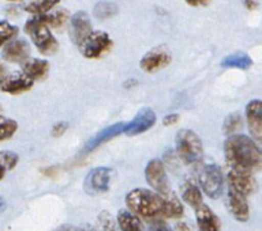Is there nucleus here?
Here are the masks:
<instances>
[{
    "mask_svg": "<svg viewBox=\"0 0 262 231\" xmlns=\"http://www.w3.org/2000/svg\"><path fill=\"white\" fill-rule=\"evenodd\" d=\"M202 189L201 187L195 185L192 181H186L182 187V199L186 204H188L190 207L198 208L200 206L204 204L202 200Z\"/></svg>",
    "mask_w": 262,
    "mask_h": 231,
    "instance_id": "obj_21",
    "label": "nucleus"
},
{
    "mask_svg": "<svg viewBox=\"0 0 262 231\" xmlns=\"http://www.w3.org/2000/svg\"><path fill=\"white\" fill-rule=\"evenodd\" d=\"M253 65V60L250 59L246 53H236V55H229L224 57L221 61L223 68H239L249 69Z\"/></svg>",
    "mask_w": 262,
    "mask_h": 231,
    "instance_id": "obj_22",
    "label": "nucleus"
},
{
    "mask_svg": "<svg viewBox=\"0 0 262 231\" xmlns=\"http://www.w3.org/2000/svg\"><path fill=\"white\" fill-rule=\"evenodd\" d=\"M126 206L143 219H178L183 216V204L173 193L165 196L145 188H135L128 192Z\"/></svg>",
    "mask_w": 262,
    "mask_h": 231,
    "instance_id": "obj_1",
    "label": "nucleus"
},
{
    "mask_svg": "<svg viewBox=\"0 0 262 231\" xmlns=\"http://www.w3.org/2000/svg\"><path fill=\"white\" fill-rule=\"evenodd\" d=\"M74 231H96V230H94L92 226H89V224H85V226H81V227L74 228Z\"/></svg>",
    "mask_w": 262,
    "mask_h": 231,
    "instance_id": "obj_37",
    "label": "nucleus"
},
{
    "mask_svg": "<svg viewBox=\"0 0 262 231\" xmlns=\"http://www.w3.org/2000/svg\"><path fill=\"white\" fill-rule=\"evenodd\" d=\"M228 211L232 218L237 222H247L250 219V208L247 203V196L235 191L232 188H228Z\"/></svg>",
    "mask_w": 262,
    "mask_h": 231,
    "instance_id": "obj_13",
    "label": "nucleus"
},
{
    "mask_svg": "<svg viewBox=\"0 0 262 231\" xmlns=\"http://www.w3.org/2000/svg\"><path fill=\"white\" fill-rule=\"evenodd\" d=\"M94 16L98 19H108L111 16L116 15L118 12V6L110 2H101L94 7Z\"/></svg>",
    "mask_w": 262,
    "mask_h": 231,
    "instance_id": "obj_25",
    "label": "nucleus"
},
{
    "mask_svg": "<svg viewBox=\"0 0 262 231\" xmlns=\"http://www.w3.org/2000/svg\"><path fill=\"white\" fill-rule=\"evenodd\" d=\"M198 183L205 195L210 199H219L224 191V177L220 167L210 163L205 165L198 173Z\"/></svg>",
    "mask_w": 262,
    "mask_h": 231,
    "instance_id": "obj_5",
    "label": "nucleus"
},
{
    "mask_svg": "<svg viewBox=\"0 0 262 231\" xmlns=\"http://www.w3.org/2000/svg\"><path fill=\"white\" fill-rule=\"evenodd\" d=\"M59 2L60 0H29L28 3L25 4V11L33 15H40L52 10Z\"/></svg>",
    "mask_w": 262,
    "mask_h": 231,
    "instance_id": "obj_23",
    "label": "nucleus"
},
{
    "mask_svg": "<svg viewBox=\"0 0 262 231\" xmlns=\"http://www.w3.org/2000/svg\"><path fill=\"white\" fill-rule=\"evenodd\" d=\"M145 178L149 187L153 191L159 192L161 195H171V188L168 181L167 171L164 167V163L160 159H151L145 167Z\"/></svg>",
    "mask_w": 262,
    "mask_h": 231,
    "instance_id": "obj_6",
    "label": "nucleus"
},
{
    "mask_svg": "<svg viewBox=\"0 0 262 231\" xmlns=\"http://www.w3.org/2000/svg\"><path fill=\"white\" fill-rule=\"evenodd\" d=\"M49 28L51 26H49L47 14L34 15L25 24V33L32 37L33 44L36 45L37 50L45 56L56 52L59 46L57 40L52 36Z\"/></svg>",
    "mask_w": 262,
    "mask_h": 231,
    "instance_id": "obj_3",
    "label": "nucleus"
},
{
    "mask_svg": "<svg viewBox=\"0 0 262 231\" xmlns=\"http://www.w3.org/2000/svg\"><path fill=\"white\" fill-rule=\"evenodd\" d=\"M49 63L44 59H30L24 63L22 72L33 81H41L48 75Z\"/></svg>",
    "mask_w": 262,
    "mask_h": 231,
    "instance_id": "obj_19",
    "label": "nucleus"
},
{
    "mask_svg": "<svg viewBox=\"0 0 262 231\" xmlns=\"http://www.w3.org/2000/svg\"><path fill=\"white\" fill-rule=\"evenodd\" d=\"M176 231H192V230L191 227L188 226V223L179 222V223H176Z\"/></svg>",
    "mask_w": 262,
    "mask_h": 231,
    "instance_id": "obj_36",
    "label": "nucleus"
},
{
    "mask_svg": "<svg viewBox=\"0 0 262 231\" xmlns=\"http://www.w3.org/2000/svg\"><path fill=\"white\" fill-rule=\"evenodd\" d=\"M30 56V46L28 41L14 40L3 45L2 57L8 63H25Z\"/></svg>",
    "mask_w": 262,
    "mask_h": 231,
    "instance_id": "obj_15",
    "label": "nucleus"
},
{
    "mask_svg": "<svg viewBox=\"0 0 262 231\" xmlns=\"http://www.w3.org/2000/svg\"><path fill=\"white\" fill-rule=\"evenodd\" d=\"M116 220H118L120 231H145L141 216L130 211L128 208L127 210H120L118 212Z\"/></svg>",
    "mask_w": 262,
    "mask_h": 231,
    "instance_id": "obj_20",
    "label": "nucleus"
},
{
    "mask_svg": "<svg viewBox=\"0 0 262 231\" xmlns=\"http://www.w3.org/2000/svg\"><path fill=\"white\" fill-rule=\"evenodd\" d=\"M98 226L101 231H119L118 220L111 215V212L101 211L98 215Z\"/></svg>",
    "mask_w": 262,
    "mask_h": 231,
    "instance_id": "obj_26",
    "label": "nucleus"
},
{
    "mask_svg": "<svg viewBox=\"0 0 262 231\" xmlns=\"http://www.w3.org/2000/svg\"><path fill=\"white\" fill-rule=\"evenodd\" d=\"M70 38L77 46H81L88 37L92 34V23L88 14L83 11H78L70 19L69 24Z\"/></svg>",
    "mask_w": 262,
    "mask_h": 231,
    "instance_id": "obj_9",
    "label": "nucleus"
},
{
    "mask_svg": "<svg viewBox=\"0 0 262 231\" xmlns=\"http://www.w3.org/2000/svg\"><path fill=\"white\" fill-rule=\"evenodd\" d=\"M149 231H173L164 219H153L149 224Z\"/></svg>",
    "mask_w": 262,
    "mask_h": 231,
    "instance_id": "obj_31",
    "label": "nucleus"
},
{
    "mask_svg": "<svg viewBox=\"0 0 262 231\" xmlns=\"http://www.w3.org/2000/svg\"><path fill=\"white\" fill-rule=\"evenodd\" d=\"M243 126V121H242V116L239 113H232L229 114L228 117L224 120L223 124V131L225 135H235L237 131L242 130Z\"/></svg>",
    "mask_w": 262,
    "mask_h": 231,
    "instance_id": "obj_24",
    "label": "nucleus"
},
{
    "mask_svg": "<svg viewBox=\"0 0 262 231\" xmlns=\"http://www.w3.org/2000/svg\"><path fill=\"white\" fill-rule=\"evenodd\" d=\"M176 152L186 165H198L204 158V147L200 136L191 130H180L176 135Z\"/></svg>",
    "mask_w": 262,
    "mask_h": 231,
    "instance_id": "obj_4",
    "label": "nucleus"
},
{
    "mask_svg": "<svg viewBox=\"0 0 262 231\" xmlns=\"http://www.w3.org/2000/svg\"><path fill=\"white\" fill-rule=\"evenodd\" d=\"M126 122H116L114 125L108 126L105 130H102L101 132H98L94 138H92L89 142L86 143L85 148H83V152H92L94 151L97 147L102 146L104 143L110 142L114 138L119 136L120 134H124L126 132Z\"/></svg>",
    "mask_w": 262,
    "mask_h": 231,
    "instance_id": "obj_17",
    "label": "nucleus"
},
{
    "mask_svg": "<svg viewBox=\"0 0 262 231\" xmlns=\"http://www.w3.org/2000/svg\"><path fill=\"white\" fill-rule=\"evenodd\" d=\"M8 2H16V0H8Z\"/></svg>",
    "mask_w": 262,
    "mask_h": 231,
    "instance_id": "obj_39",
    "label": "nucleus"
},
{
    "mask_svg": "<svg viewBox=\"0 0 262 231\" xmlns=\"http://www.w3.org/2000/svg\"><path fill=\"white\" fill-rule=\"evenodd\" d=\"M246 118L254 140L262 146V101L251 99L246 106Z\"/></svg>",
    "mask_w": 262,
    "mask_h": 231,
    "instance_id": "obj_12",
    "label": "nucleus"
},
{
    "mask_svg": "<svg viewBox=\"0 0 262 231\" xmlns=\"http://www.w3.org/2000/svg\"><path fill=\"white\" fill-rule=\"evenodd\" d=\"M67 19H69V14H67V11H64V10H59V11L53 12V14L48 15L49 26L55 29L61 28V26L67 22Z\"/></svg>",
    "mask_w": 262,
    "mask_h": 231,
    "instance_id": "obj_30",
    "label": "nucleus"
},
{
    "mask_svg": "<svg viewBox=\"0 0 262 231\" xmlns=\"http://www.w3.org/2000/svg\"><path fill=\"white\" fill-rule=\"evenodd\" d=\"M34 81L30 79L28 75H25L24 72H15L11 73V75H3L2 76V83H0V87H2V91L8 94H22L25 91L32 89Z\"/></svg>",
    "mask_w": 262,
    "mask_h": 231,
    "instance_id": "obj_14",
    "label": "nucleus"
},
{
    "mask_svg": "<svg viewBox=\"0 0 262 231\" xmlns=\"http://www.w3.org/2000/svg\"><path fill=\"white\" fill-rule=\"evenodd\" d=\"M171 61V55L164 46H159L149 50L145 56L139 61V67L145 72L151 73L159 71V69L165 68Z\"/></svg>",
    "mask_w": 262,
    "mask_h": 231,
    "instance_id": "obj_11",
    "label": "nucleus"
},
{
    "mask_svg": "<svg viewBox=\"0 0 262 231\" xmlns=\"http://www.w3.org/2000/svg\"><path fill=\"white\" fill-rule=\"evenodd\" d=\"M195 220L198 231H221L220 219L205 204L195 208Z\"/></svg>",
    "mask_w": 262,
    "mask_h": 231,
    "instance_id": "obj_18",
    "label": "nucleus"
},
{
    "mask_svg": "<svg viewBox=\"0 0 262 231\" xmlns=\"http://www.w3.org/2000/svg\"><path fill=\"white\" fill-rule=\"evenodd\" d=\"M156 124V113L151 109H141L138 113L135 114V117L131 120L126 126L124 134L128 136H135V135L143 134L151 128Z\"/></svg>",
    "mask_w": 262,
    "mask_h": 231,
    "instance_id": "obj_16",
    "label": "nucleus"
},
{
    "mask_svg": "<svg viewBox=\"0 0 262 231\" xmlns=\"http://www.w3.org/2000/svg\"><path fill=\"white\" fill-rule=\"evenodd\" d=\"M66 131H67V124H66V122H63V121L56 122V124H55L52 128V136H55V138H59V136H61V135L64 134Z\"/></svg>",
    "mask_w": 262,
    "mask_h": 231,
    "instance_id": "obj_32",
    "label": "nucleus"
},
{
    "mask_svg": "<svg viewBox=\"0 0 262 231\" xmlns=\"http://www.w3.org/2000/svg\"><path fill=\"white\" fill-rule=\"evenodd\" d=\"M253 174L254 173L242 169H231L228 173V188H232L249 197L257 189V181Z\"/></svg>",
    "mask_w": 262,
    "mask_h": 231,
    "instance_id": "obj_10",
    "label": "nucleus"
},
{
    "mask_svg": "<svg viewBox=\"0 0 262 231\" xmlns=\"http://www.w3.org/2000/svg\"><path fill=\"white\" fill-rule=\"evenodd\" d=\"M186 3L196 7V6H205V4H208L209 0H186Z\"/></svg>",
    "mask_w": 262,
    "mask_h": 231,
    "instance_id": "obj_35",
    "label": "nucleus"
},
{
    "mask_svg": "<svg viewBox=\"0 0 262 231\" xmlns=\"http://www.w3.org/2000/svg\"><path fill=\"white\" fill-rule=\"evenodd\" d=\"M243 6H245L249 11H254L258 7V0H243Z\"/></svg>",
    "mask_w": 262,
    "mask_h": 231,
    "instance_id": "obj_34",
    "label": "nucleus"
},
{
    "mask_svg": "<svg viewBox=\"0 0 262 231\" xmlns=\"http://www.w3.org/2000/svg\"><path fill=\"white\" fill-rule=\"evenodd\" d=\"M224 155L231 169H242L250 173L262 170V148L246 135H231L224 143Z\"/></svg>",
    "mask_w": 262,
    "mask_h": 231,
    "instance_id": "obj_2",
    "label": "nucleus"
},
{
    "mask_svg": "<svg viewBox=\"0 0 262 231\" xmlns=\"http://www.w3.org/2000/svg\"><path fill=\"white\" fill-rule=\"evenodd\" d=\"M111 170L108 167H94L88 173L83 181V189L88 195L96 196L110 189Z\"/></svg>",
    "mask_w": 262,
    "mask_h": 231,
    "instance_id": "obj_7",
    "label": "nucleus"
},
{
    "mask_svg": "<svg viewBox=\"0 0 262 231\" xmlns=\"http://www.w3.org/2000/svg\"><path fill=\"white\" fill-rule=\"evenodd\" d=\"M178 120H179V114H168V116H165L163 120V124L165 126H169V125H173V124H176L178 122Z\"/></svg>",
    "mask_w": 262,
    "mask_h": 231,
    "instance_id": "obj_33",
    "label": "nucleus"
},
{
    "mask_svg": "<svg viewBox=\"0 0 262 231\" xmlns=\"http://www.w3.org/2000/svg\"><path fill=\"white\" fill-rule=\"evenodd\" d=\"M0 159H2V167H3V173H2V179L4 178L6 173L12 170L18 163V155L12 151H2L0 154Z\"/></svg>",
    "mask_w": 262,
    "mask_h": 231,
    "instance_id": "obj_27",
    "label": "nucleus"
},
{
    "mask_svg": "<svg viewBox=\"0 0 262 231\" xmlns=\"http://www.w3.org/2000/svg\"><path fill=\"white\" fill-rule=\"evenodd\" d=\"M112 41L105 32H92L81 45V52L86 59H97L110 50Z\"/></svg>",
    "mask_w": 262,
    "mask_h": 231,
    "instance_id": "obj_8",
    "label": "nucleus"
},
{
    "mask_svg": "<svg viewBox=\"0 0 262 231\" xmlns=\"http://www.w3.org/2000/svg\"><path fill=\"white\" fill-rule=\"evenodd\" d=\"M55 231H74V227H71V226H61V227L56 228Z\"/></svg>",
    "mask_w": 262,
    "mask_h": 231,
    "instance_id": "obj_38",
    "label": "nucleus"
},
{
    "mask_svg": "<svg viewBox=\"0 0 262 231\" xmlns=\"http://www.w3.org/2000/svg\"><path fill=\"white\" fill-rule=\"evenodd\" d=\"M19 32V29L16 28V26H12L6 20H2L0 22V37H2V46L4 44H7L8 41H11L14 37L18 34Z\"/></svg>",
    "mask_w": 262,
    "mask_h": 231,
    "instance_id": "obj_29",
    "label": "nucleus"
},
{
    "mask_svg": "<svg viewBox=\"0 0 262 231\" xmlns=\"http://www.w3.org/2000/svg\"><path fill=\"white\" fill-rule=\"evenodd\" d=\"M2 132H0V140L4 142L7 139L12 138L14 134L16 132V128H18V124H16L15 120H11V118H6L2 116Z\"/></svg>",
    "mask_w": 262,
    "mask_h": 231,
    "instance_id": "obj_28",
    "label": "nucleus"
}]
</instances>
